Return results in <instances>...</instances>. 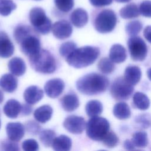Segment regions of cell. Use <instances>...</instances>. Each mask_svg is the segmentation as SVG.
<instances>
[{
	"label": "cell",
	"mask_w": 151,
	"mask_h": 151,
	"mask_svg": "<svg viewBox=\"0 0 151 151\" xmlns=\"http://www.w3.org/2000/svg\"><path fill=\"white\" fill-rule=\"evenodd\" d=\"M109 85V81L106 76L96 73L86 74L76 82L77 89L87 96L102 93L107 90Z\"/></svg>",
	"instance_id": "cell-1"
},
{
	"label": "cell",
	"mask_w": 151,
	"mask_h": 151,
	"mask_svg": "<svg viewBox=\"0 0 151 151\" xmlns=\"http://www.w3.org/2000/svg\"><path fill=\"white\" fill-rule=\"evenodd\" d=\"M100 55L99 48L94 46H84L74 50L67 58V63L76 68L86 67L97 59Z\"/></svg>",
	"instance_id": "cell-2"
},
{
	"label": "cell",
	"mask_w": 151,
	"mask_h": 151,
	"mask_svg": "<svg viewBox=\"0 0 151 151\" xmlns=\"http://www.w3.org/2000/svg\"><path fill=\"white\" fill-rule=\"evenodd\" d=\"M31 67L37 72L51 74L56 69V61L53 55L46 50H40L35 54L29 57Z\"/></svg>",
	"instance_id": "cell-3"
},
{
	"label": "cell",
	"mask_w": 151,
	"mask_h": 151,
	"mask_svg": "<svg viewBox=\"0 0 151 151\" xmlns=\"http://www.w3.org/2000/svg\"><path fill=\"white\" fill-rule=\"evenodd\" d=\"M86 134L93 140L102 141L109 132L110 124L108 120L102 117H91L86 123Z\"/></svg>",
	"instance_id": "cell-4"
},
{
	"label": "cell",
	"mask_w": 151,
	"mask_h": 151,
	"mask_svg": "<svg viewBox=\"0 0 151 151\" xmlns=\"http://www.w3.org/2000/svg\"><path fill=\"white\" fill-rule=\"evenodd\" d=\"M29 19L34 30L38 33L45 35L50 32L52 28L51 21L47 17L42 8H32L29 13Z\"/></svg>",
	"instance_id": "cell-5"
},
{
	"label": "cell",
	"mask_w": 151,
	"mask_h": 151,
	"mask_svg": "<svg viewBox=\"0 0 151 151\" xmlns=\"http://www.w3.org/2000/svg\"><path fill=\"white\" fill-rule=\"evenodd\" d=\"M117 23V17L111 9H104L96 16L94 25L95 29L100 33L105 34L111 32Z\"/></svg>",
	"instance_id": "cell-6"
},
{
	"label": "cell",
	"mask_w": 151,
	"mask_h": 151,
	"mask_svg": "<svg viewBox=\"0 0 151 151\" xmlns=\"http://www.w3.org/2000/svg\"><path fill=\"white\" fill-rule=\"evenodd\" d=\"M134 88L123 77H118L112 83L110 87V93L112 97L116 100H127L132 96Z\"/></svg>",
	"instance_id": "cell-7"
},
{
	"label": "cell",
	"mask_w": 151,
	"mask_h": 151,
	"mask_svg": "<svg viewBox=\"0 0 151 151\" xmlns=\"http://www.w3.org/2000/svg\"><path fill=\"white\" fill-rule=\"evenodd\" d=\"M131 58L136 61H143L147 55V47L143 40L138 36H132L127 41Z\"/></svg>",
	"instance_id": "cell-8"
},
{
	"label": "cell",
	"mask_w": 151,
	"mask_h": 151,
	"mask_svg": "<svg viewBox=\"0 0 151 151\" xmlns=\"http://www.w3.org/2000/svg\"><path fill=\"white\" fill-rule=\"evenodd\" d=\"M21 51L26 55L30 57L41 50V42L34 31L27 35L18 43Z\"/></svg>",
	"instance_id": "cell-9"
},
{
	"label": "cell",
	"mask_w": 151,
	"mask_h": 151,
	"mask_svg": "<svg viewBox=\"0 0 151 151\" xmlns=\"http://www.w3.org/2000/svg\"><path fill=\"white\" fill-rule=\"evenodd\" d=\"M63 126L71 133L81 134L86 128V123L83 117L70 115L64 120Z\"/></svg>",
	"instance_id": "cell-10"
},
{
	"label": "cell",
	"mask_w": 151,
	"mask_h": 151,
	"mask_svg": "<svg viewBox=\"0 0 151 151\" xmlns=\"http://www.w3.org/2000/svg\"><path fill=\"white\" fill-rule=\"evenodd\" d=\"M51 29L54 37L59 40L68 38L73 32V28L70 23L64 19L55 22L52 25Z\"/></svg>",
	"instance_id": "cell-11"
},
{
	"label": "cell",
	"mask_w": 151,
	"mask_h": 151,
	"mask_svg": "<svg viewBox=\"0 0 151 151\" xmlns=\"http://www.w3.org/2000/svg\"><path fill=\"white\" fill-rule=\"evenodd\" d=\"M65 85L61 78H52L47 81L44 85V90L47 96L50 98L58 97L63 91Z\"/></svg>",
	"instance_id": "cell-12"
},
{
	"label": "cell",
	"mask_w": 151,
	"mask_h": 151,
	"mask_svg": "<svg viewBox=\"0 0 151 151\" xmlns=\"http://www.w3.org/2000/svg\"><path fill=\"white\" fill-rule=\"evenodd\" d=\"M6 132L9 139L18 142L24 136L25 127L19 122H9L6 126Z\"/></svg>",
	"instance_id": "cell-13"
},
{
	"label": "cell",
	"mask_w": 151,
	"mask_h": 151,
	"mask_svg": "<svg viewBox=\"0 0 151 151\" xmlns=\"http://www.w3.org/2000/svg\"><path fill=\"white\" fill-rule=\"evenodd\" d=\"M14 52V45L6 32L0 31V57L9 58Z\"/></svg>",
	"instance_id": "cell-14"
},
{
	"label": "cell",
	"mask_w": 151,
	"mask_h": 151,
	"mask_svg": "<svg viewBox=\"0 0 151 151\" xmlns=\"http://www.w3.org/2000/svg\"><path fill=\"white\" fill-rule=\"evenodd\" d=\"M44 96L43 90L37 86L27 87L24 92L25 101L30 104H34L40 101Z\"/></svg>",
	"instance_id": "cell-15"
},
{
	"label": "cell",
	"mask_w": 151,
	"mask_h": 151,
	"mask_svg": "<svg viewBox=\"0 0 151 151\" xmlns=\"http://www.w3.org/2000/svg\"><path fill=\"white\" fill-rule=\"evenodd\" d=\"M61 104L65 111L68 112L73 111L80 105L78 97L76 94L69 93L61 99Z\"/></svg>",
	"instance_id": "cell-16"
},
{
	"label": "cell",
	"mask_w": 151,
	"mask_h": 151,
	"mask_svg": "<svg viewBox=\"0 0 151 151\" xmlns=\"http://www.w3.org/2000/svg\"><path fill=\"white\" fill-rule=\"evenodd\" d=\"M71 23L77 28L83 27L86 25L88 20V14L86 10L78 8L74 9L70 15Z\"/></svg>",
	"instance_id": "cell-17"
},
{
	"label": "cell",
	"mask_w": 151,
	"mask_h": 151,
	"mask_svg": "<svg viewBox=\"0 0 151 151\" xmlns=\"http://www.w3.org/2000/svg\"><path fill=\"white\" fill-rule=\"evenodd\" d=\"M127 53L125 48L119 44L111 46L109 51V58L115 63H121L125 61Z\"/></svg>",
	"instance_id": "cell-18"
},
{
	"label": "cell",
	"mask_w": 151,
	"mask_h": 151,
	"mask_svg": "<svg viewBox=\"0 0 151 151\" xmlns=\"http://www.w3.org/2000/svg\"><path fill=\"white\" fill-rule=\"evenodd\" d=\"M22 105L21 103L15 100L10 99L6 101L4 106V113L9 118L15 119L21 112Z\"/></svg>",
	"instance_id": "cell-19"
},
{
	"label": "cell",
	"mask_w": 151,
	"mask_h": 151,
	"mask_svg": "<svg viewBox=\"0 0 151 151\" xmlns=\"http://www.w3.org/2000/svg\"><path fill=\"white\" fill-rule=\"evenodd\" d=\"M9 70L15 76H22L26 71V64L24 61L19 57H14L11 59L8 64Z\"/></svg>",
	"instance_id": "cell-20"
},
{
	"label": "cell",
	"mask_w": 151,
	"mask_h": 151,
	"mask_svg": "<svg viewBox=\"0 0 151 151\" xmlns=\"http://www.w3.org/2000/svg\"><path fill=\"white\" fill-rule=\"evenodd\" d=\"M18 80L12 74H5L0 78V87L8 93L14 92L17 88Z\"/></svg>",
	"instance_id": "cell-21"
},
{
	"label": "cell",
	"mask_w": 151,
	"mask_h": 151,
	"mask_svg": "<svg viewBox=\"0 0 151 151\" xmlns=\"http://www.w3.org/2000/svg\"><path fill=\"white\" fill-rule=\"evenodd\" d=\"M142 72L140 68L136 65H129L124 71V79L132 86L136 85L140 80Z\"/></svg>",
	"instance_id": "cell-22"
},
{
	"label": "cell",
	"mask_w": 151,
	"mask_h": 151,
	"mask_svg": "<svg viewBox=\"0 0 151 151\" xmlns=\"http://www.w3.org/2000/svg\"><path fill=\"white\" fill-rule=\"evenodd\" d=\"M51 146L56 151H68L71 148L72 140L67 136L61 134L54 139Z\"/></svg>",
	"instance_id": "cell-23"
},
{
	"label": "cell",
	"mask_w": 151,
	"mask_h": 151,
	"mask_svg": "<svg viewBox=\"0 0 151 151\" xmlns=\"http://www.w3.org/2000/svg\"><path fill=\"white\" fill-rule=\"evenodd\" d=\"M52 114V107L49 105H42L35 110L34 117L38 122L45 123L51 119Z\"/></svg>",
	"instance_id": "cell-24"
},
{
	"label": "cell",
	"mask_w": 151,
	"mask_h": 151,
	"mask_svg": "<svg viewBox=\"0 0 151 151\" xmlns=\"http://www.w3.org/2000/svg\"><path fill=\"white\" fill-rule=\"evenodd\" d=\"M113 113L118 119L125 120L130 117L131 111L129 106L125 102H119L113 107Z\"/></svg>",
	"instance_id": "cell-25"
},
{
	"label": "cell",
	"mask_w": 151,
	"mask_h": 151,
	"mask_svg": "<svg viewBox=\"0 0 151 151\" xmlns=\"http://www.w3.org/2000/svg\"><path fill=\"white\" fill-rule=\"evenodd\" d=\"M119 13L120 17L124 19L134 18L139 17L140 14L139 9L134 3H130L123 7Z\"/></svg>",
	"instance_id": "cell-26"
},
{
	"label": "cell",
	"mask_w": 151,
	"mask_h": 151,
	"mask_svg": "<svg viewBox=\"0 0 151 151\" xmlns=\"http://www.w3.org/2000/svg\"><path fill=\"white\" fill-rule=\"evenodd\" d=\"M85 109L88 116L90 117L97 116L103 111V105L99 100H93L87 103Z\"/></svg>",
	"instance_id": "cell-27"
},
{
	"label": "cell",
	"mask_w": 151,
	"mask_h": 151,
	"mask_svg": "<svg viewBox=\"0 0 151 151\" xmlns=\"http://www.w3.org/2000/svg\"><path fill=\"white\" fill-rule=\"evenodd\" d=\"M133 102L134 106L139 110H147L150 106V100L148 97L142 92H136L133 97Z\"/></svg>",
	"instance_id": "cell-28"
},
{
	"label": "cell",
	"mask_w": 151,
	"mask_h": 151,
	"mask_svg": "<svg viewBox=\"0 0 151 151\" xmlns=\"http://www.w3.org/2000/svg\"><path fill=\"white\" fill-rule=\"evenodd\" d=\"M132 141L135 147L144 148L146 147L148 144L147 134L143 131L136 132L133 134Z\"/></svg>",
	"instance_id": "cell-29"
},
{
	"label": "cell",
	"mask_w": 151,
	"mask_h": 151,
	"mask_svg": "<svg viewBox=\"0 0 151 151\" xmlns=\"http://www.w3.org/2000/svg\"><path fill=\"white\" fill-rule=\"evenodd\" d=\"M55 138V133L51 129H45L40 132L39 139L41 143L45 147H49Z\"/></svg>",
	"instance_id": "cell-30"
},
{
	"label": "cell",
	"mask_w": 151,
	"mask_h": 151,
	"mask_svg": "<svg viewBox=\"0 0 151 151\" xmlns=\"http://www.w3.org/2000/svg\"><path fill=\"white\" fill-rule=\"evenodd\" d=\"M32 31L33 29L29 26L24 24H19L15 27L14 31V37L15 40L19 43L23 38Z\"/></svg>",
	"instance_id": "cell-31"
},
{
	"label": "cell",
	"mask_w": 151,
	"mask_h": 151,
	"mask_svg": "<svg viewBox=\"0 0 151 151\" xmlns=\"http://www.w3.org/2000/svg\"><path fill=\"white\" fill-rule=\"evenodd\" d=\"M99 70L103 74H107L112 73L114 70V63L108 58H101L98 63Z\"/></svg>",
	"instance_id": "cell-32"
},
{
	"label": "cell",
	"mask_w": 151,
	"mask_h": 151,
	"mask_svg": "<svg viewBox=\"0 0 151 151\" xmlns=\"http://www.w3.org/2000/svg\"><path fill=\"white\" fill-rule=\"evenodd\" d=\"M17 8V5L12 0H0V15L8 16Z\"/></svg>",
	"instance_id": "cell-33"
},
{
	"label": "cell",
	"mask_w": 151,
	"mask_h": 151,
	"mask_svg": "<svg viewBox=\"0 0 151 151\" xmlns=\"http://www.w3.org/2000/svg\"><path fill=\"white\" fill-rule=\"evenodd\" d=\"M142 29V24L138 20H134L128 22L125 27L126 33L130 36H135Z\"/></svg>",
	"instance_id": "cell-34"
},
{
	"label": "cell",
	"mask_w": 151,
	"mask_h": 151,
	"mask_svg": "<svg viewBox=\"0 0 151 151\" xmlns=\"http://www.w3.org/2000/svg\"><path fill=\"white\" fill-rule=\"evenodd\" d=\"M77 48V45L73 41H67L63 43L59 49L60 55L65 58Z\"/></svg>",
	"instance_id": "cell-35"
},
{
	"label": "cell",
	"mask_w": 151,
	"mask_h": 151,
	"mask_svg": "<svg viewBox=\"0 0 151 151\" xmlns=\"http://www.w3.org/2000/svg\"><path fill=\"white\" fill-rule=\"evenodd\" d=\"M55 6L58 10L63 12L70 11L74 5V0H54Z\"/></svg>",
	"instance_id": "cell-36"
},
{
	"label": "cell",
	"mask_w": 151,
	"mask_h": 151,
	"mask_svg": "<svg viewBox=\"0 0 151 151\" xmlns=\"http://www.w3.org/2000/svg\"><path fill=\"white\" fill-rule=\"evenodd\" d=\"M103 144L107 147H114L119 143V139L117 135L112 131H109V132L104 136L102 140Z\"/></svg>",
	"instance_id": "cell-37"
},
{
	"label": "cell",
	"mask_w": 151,
	"mask_h": 151,
	"mask_svg": "<svg viewBox=\"0 0 151 151\" xmlns=\"http://www.w3.org/2000/svg\"><path fill=\"white\" fill-rule=\"evenodd\" d=\"M0 146L2 150L16 151L19 150V146L15 142L11 140H3L1 142Z\"/></svg>",
	"instance_id": "cell-38"
},
{
	"label": "cell",
	"mask_w": 151,
	"mask_h": 151,
	"mask_svg": "<svg viewBox=\"0 0 151 151\" xmlns=\"http://www.w3.org/2000/svg\"><path fill=\"white\" fill-rule=\"evenodd\" d=\"M22 148L25 151H37L39 149V146L35 140L29 139L22 142Z\"/></svg>",
	"instance_id": "cell-39"
},
{
	"label": "cell",
	"mask_w": 151,
	"mask_h": 151,
	"mask_svg": "<svg viewBox=\"0 0 151 151\" xmlns=\"http://www.w3.org/2000/svg\"><path fill=\"white\" fill-rule=\"evenodd\" d=\"M139 12L143 16L151 18V1L145 0L142 1L139 6Z\"/></svg>",
	"instance_id": "cell-40"
},
{
	"label": "cell",
	"mask_w": 151,
	"mask_h": 151,
	"mask_svg": "<svg viewBox=\"0 0 151 151\" xmlns=\"http://www.w3.org/2000/svg\"><path fill=\"white\" fill-rule=\"evenodd\" d=\"M27 131L31 134H37L41 132V126L33 120L28 121L25 123Z\"/></svg>",
	"instance_id": "cell-41"
},
{
	"label": "cell",
	"mask_w": 151,
	"mask_h": 151,
	"mask_svg": "<svg viewBox=\"0 0 151 151\" xmlns=\"http://www.w3.org/2000/svg\"><path fill=\"white\" fill-rule=\"evenodd\" d=\"M89 1L95 7H103L110 5L113 0H89Z\"/></svg>",
	"instance_id": "cell-42"
},
{
	"label": "cell",
	"mask_w": 151,
	"mask_h": 151,
	"mask_svg": "<svg viewBox=\"0 0 151 151\" xmlns=\"http://www.w3.org/2000/svg\"><path fill=\"white\" fill-rule=\"evenodd\" d=\"M136 122L142 124L144 128H147L150 126V120L146 115H140L136 117Z\"/></svg>",
	"instance_id": "cell-43"
},
{
	"label": "cell",
	"mask_w": 151,
	"mask_h": 151,
	"mask_svg": "<svg viewBox=\"0 0 151 151\" xmlns=\"http://www.w3.org/2000/svg\"><path fill=\"white\" fill-rule=\"evenodd\" d=\"M32 111V107L31 106L30 104H24L22 105L21 113L24 116H28Z\"/></svg>",
	"instance_id": "cell-44"
},
{
	"label": "cell",
	"mask_w": 151,
	"mask_h": 151,
	"mask_svg": "<svg viewBox=\"0 0 151 151\" xmlns=\"http://www.w3.org/2000/svg\"><path fill=\"white\" fill-rule=\"evenodd\" d=\"M143 35L146 40L151 43V25L147 26L143 31Z\"/></svg>",
	"instance_id": "cell-45"
},
{
	"label": "cell",
	"mask_w": 151,
	"mask_h": 151,
	"mask_svg": "<svg viewBox=\"0 0 151 151\" xmlns=\"http://www.w3.org/2000/svg\"><path fill=\"white\" fill-rule=\"evenodd\" d=\"M123 146L124 149L126 150H134L135 149V146L134 145L133 143L132 142V140H126L123 143Z\"/></svg>",
	"instance_id": "cell-46"
},
{
	"label": "cell",
	"mask_w": 151,
	"mask_h": 151,
	"mask_svg": "<svg viewBox=\"0 0 151 151\" xmlns=\"http://www.w3.org/2000/svg\"><path fill=\"white\" fill-rule=\"evenodd\" d=\"M147 76L149 79L151 81V67L148 68L147 70Z\"/></svg>",
	"instance_id": "cell-47"
},
{
	"label": "cell",
	"mask_w": 151,
	"mask_h": 151,
	"mask_svg": "<svg viewBox=\"0 0 151 151\" xmlns=\"http://www.w3.org/2000/svg\"><path fill=\"white\" fill-rule=\"evenodd\" d=\"M4 100V94L0 90V103H2Z\"/></svg>",
	"instance_id": "cell-48"
},
{
	"label": "cell",
	"mask_w": 151,
	"mask_h": 151,
	"mask_svg": "<svg viewBox=\"0 0 151 151\" xmlns=\"http://www.w3.org/2000/svg\"><path fill=\"white\" fill-rule=\"evenodd\" d=\"M116 2H120V3H126V2H128L129 1H130L131 0H115Z\"/></svg>",
	"instance_id": "cell-49"
},
{
	"label": "cell",
	"mask_w": 151,
	"mask_h": 151,
	"mask_svg": "<svg viewBox=\"0 0 151 151\" xmlns=\"http://www.w3.org/2000/svg\"><path fill=\"white\" fill-rule=\"evenodd\" d=\"M0 127H1V121H0Z\"/></svg>",
	"instance_id": "cell-50"
},
{
	"label": "cell",
	"mask_w": 151,
	"mask_h": 151,
	"mask_svg": "<svg viewBox=\"0 0 151 151\" xmlns=\"http://www.w3.org/2000/svg\"><path fill=\"white\" fill-rule=\"evenodd\" d=\"M35 1H40V0H35Z\"/></svg>",
	"instance_id": "cell-51"
}]
</instances>
